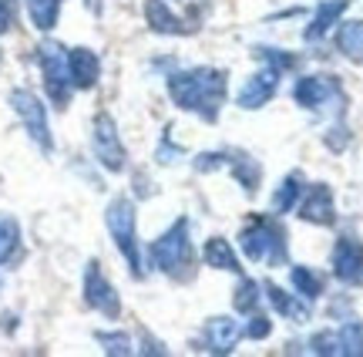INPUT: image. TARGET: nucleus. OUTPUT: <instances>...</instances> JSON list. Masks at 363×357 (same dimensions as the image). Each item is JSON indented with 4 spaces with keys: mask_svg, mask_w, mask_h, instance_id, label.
<instances>
[{
    "mask_svg": "<svg viewBox=\"0 0 363 357\" xmlns=\"http://www.w3.org/2000/svg\"><path fill=\"white\" fill-rule=\"evenodd\" d=\"M17 219H11V216H0V263H7L13 256V250H17Z\"/></svg>",
    "mask_w": 363,
    "mask_h": 357,
    "instance_id": "obj_26",
    "label": "nucleus"
},
{
    "mask_svg": "<svg viewBox=\"0 0 363 357\" xmlns=\"http://www.w3.org/2000/svg\"><path fill=\"white\" fill-rule=\"evenodd\" d=\"M225 169H233V175L239 179V185H242L246 192H252V189L259 185L262 169L249 159V155H242V152H229V165H225Z\"/></svg>",
    "mask_w": 363,
    "mask_h": 357,
    "instance_id": "obj_20",
    "label": "nucleus"
},
{
    "mask_svg": "<svg viewBox=\"0 0 363 357\" xmlns=\"http://www.w3.org/2000/svg\"><path fill=\"white\" fill-rule=\"evenodd\" d=\"M333 273L343 283H360L363 280V246L360 239L343 236L337 239V250H333Z\"/></svg>",
    "mask_w": 363,
    "mask_h": 357,
    "instance_id": "obj_10",
    "label": "nucleus"
},
{
    "mask_svg": "<svg viewBox=\"0 0 363 357\" xmlns=\"http://www.w3.org/2000/svg\"><path fill=\"white\" fill-rule=\"evenodd\" d=\"M266 293H269V300H272V307L283 314V317H289L293 324H306L310 320V307L306 304H299L293 293H286V290H279L276 283H266Z\"/></svg>",
    "mask_w": 363,
    "mask_h": 357,
    "instance_id": "obj_16",
    "label": "nucleus"
},
{
    "mask_svg": "<svg viewBox=\"0 0 363 357\" xmlns=\"http://www.w3.org/2000/svg\"><path fill=\"white\" fill-rule=\"evenodd\" d=\"M84 297H88V304L94 307V310H101L104 317H118V314H121L118 293L111 290V283L104 280V273L98 270V263H91L88 273H84Z\"/></svg>",
    "mask_w": 363,
    "mask_h": 357,
    "instance_id": "obj_9",
    "label": "nucleus"
},
{
    "mask_svg": "<svg viewBox=\"0 0 363 357\" xmlns=\"http://www.w3.org/2000/svg\"><path fill=\"white\" fill-rule=\"evenodd\" d=\"M289 280H293V287H296L303 297H310V300H316V297L323 293V277H320V273H313L310 266H293Z\"/></svg>",
    "mask_w": 363,
    "mask_h": 357,
    "instance_id": "obj_22",
    "label": "nucleus"
},
{
    "mask_svg": "<svg viewBox=\"0 0 363 357\" xmlns=\"http://www.w3.org/2000/svg\"><path fill=\"white\" fill-rule=\"evenodd\" d=\"M169 94L175 105L185 111H199L206 121H216L219 105L225 98V75L216 67H195V71H182L169 78Z\"/></svg>",
    "mask_w": 363,
    "mask_h": 357,
    "instance_id": "obj_1",
    "label": "nucleus"
},
{
    "mask_svg": "<svg viewBox=\"0 0 363 357\" xmlns=\"http://www.w3.org/2000/svg\"><path fill=\"white\" fill-rule=\"evenodd\" d=\"M299 189H303V175L293 172L289 179H283V185L276 189V196H272V212H289L296 206V196Z\"/></svg>",
    "mask_w": 363,
    "mask_h": 357,
    "instance_id": "obj_21",
    "label": "nucleus"
},
{
    "mask_svg": "<svg viewBox=\"0 0 363 357\" xmlns=\"http://www.w3.org/2000/svg\"><path fill=\"white\" fill-rule=\"evenodd\" d=\"M145 13H148L152 31H158V34H179V31H185L179 17L165 7V0H148V4H145Z\"/></svg>",
    "mask_w": 363,
    "mask_h": 357,
    "instance_id": "obj_19",
    "label": "nucleus"
},
{
    "mask_svg": "<svg viewBox=\"0 0 363 357\" xmlns=\"http://www.w3.org/2000/svg\"><path fill=\"white\" fill-rule=\"evenodd\" d=\"M350 7V0H323L320 7H316V17H313V24L306 27V40H320L330 31V27L340 21V13Z\"/></svg>",
    "mask_w": 363,
    "mask_h": 357,
    "instance_id": "obj_15",
    "label": "nucleus"
},
{
    "mask_svg": "<svg viewBox=\"0 0 363 357\" xmlns=\"http://www.w3.org/2000/svg\"><path fill=\"white\" fill-rule=\"evenodd\" d=\"M276 88H279V67L269 65V67H262L256 78H249V84L239 92V105L242 108H259L266 105L272 94H276Z\"/></svg>",
    "mask_w": 363,
    "mask_h": 357,
    "instance_id": "obj_11",
    "label": "nucleus"
},
{
    "mask_svg": "<svg viewBox=\"0 0 363 357\" xmlns=\"http://www.w3.org/2000/svg\"><path fill=\"white\" fill-rule=\"evenodd\" d=\"M239 337H242V327L229 317H212L206 324V344H208V351H216V354H229V351L239 344Z\"/></svg>",
    "mask_w": 363,
    "mask_h": 357,
    "instance_id": "obj_14",
    "label": "nucleus"
},
{
    "mask_svg": "<svg viewBox=\"0 0 363 357\" xmlns=\"http://www.w3.org/2000/svg\"><path fill=\"white\" fill-rule=\"evenodd\" d=\"M337 48L353 65H363V21H347L337 31Z\"/></svg>",
    "mask_w": 363,
    "mask_h": 357,
    "instance_id": "obj_17",
    "label": "nucleus"
},
{
    "mask_svg": "<svg viewBox=\"0 0 363 357\" xmlns=\"http://www.w3.org/2000/svg\"><path fill=\"white\" fill-rule=\"evenodd\" d=\"M98 341L104 344L108 354H131V341L125 334H98Z\"/></svg>",
    "mask_w": 363,
    "mask_h": 357,
    "instance_id": "obj_28",
    "label": "nucleus"
},
{
    "mask_svg": "<svg viewBox=\"0 0 363 357\" xmlns=\"http://www.w3.org/2000/svg\"><path fill=\"white\" fill-rule=\"evenodd\" d=\"M299 216H303L306 223H313V226H333V219H337V209H333V192H330L326 185H313L310 196H306V202H303V209H299Z\"/></svg>",
    "mask_w": 363,
    "mask_h": 357,
    "instance_id": "obj_12",
    "label": "nucleus"
},
{
    "mask_svg": "<svg viewBox=\"0 0 363 357\" xmlns=\"http://www.w3.org/2000/svg\"><path fill=\"white\" fill-rule=\"evenodd\" d=\"M108 229H111V236H115L118 250L125 253V260H128L131 273L135 277H142V256H138V243H135V206H131V199H115L111 206H108Z\"/></svg>",
    "mask_w": 363,
    "mask_h": 357,
    "instance_id": "obj_3",
    "label": "nucleus"
},
{
    "mask_svg": "<svg viewBox=\"0 0 363 357\" xmlns=\"http://www.w3.org/2000/svg\"><path fill=\"white\" fill-rule=\"evenodd\" d=\"M239 243H242V250H246V256L252 260V263L279 266L286 260L283 229H279L276 223H269V219H256L252 226H246L242 236H239Z\"/></svg>",
    "mask_w": 363,
    "mask_h": 357,
    "instance_id": "obj_2",
    "label": "nucleus"
},
{
    "mask_svg": "<svg viewBox=\"0 0 363 357\" xmlns=\"http://www.w3.org/2000/svg\"><path fill=\"white\" fill-rule=\"evenodd\" d=\"M40 67H44V81H48V94L54 98V105H67V84H71V67H67V51L54 40L40 44Z\"/></svg>",
    "mask_w": 363,
    "mask_h": 357,
    "instance_id": "obj_5",
    "label": "nucleus"
},
{
    "mask_svg": "<svg viewBox=\"0 0 363 357\" xmlns=\"http://www.w3.org/2000/svg\"><path fill=\"white\" fill-rule=\"evenodd\" d=\"M269 331H272V324H269V320L262 317V314H256V310H252V324L246 327L249 337H256V341H259V337H269Z\"/></svg>",
    "mask_w": 363,
    "mask_h": 357,
    "instance_id": "obj_29",
    "label": "nucleus"
},
{
    "mask_svg": "<svg viewBox=\"0 0 363 357\" xmlns=\"http://www.w3.org/2000/svg\"><path fill=\"white\" fill-rule=\"evenodd\" d=\"M310 351L313 354H340V334H316L310 341Z\"/></svg>",
    "mask_w": 363,
    "mask_h": 357,
    "instance_id": "obj_27",
    "label": "nucleus"
},
{
    "mask_svg": "<svg viewBox=\"0 0 363 357\" xmlns=\"http://www.w3.org/2000/svg\"><path fill=\"white\" fill-rule=\"evenodd\" d=\"M155 159L162 162V165H169V162H175V159H182V148H175L169 142V138H165V142H162V145H158V152H155Z\"/></svg>",
    "mask_w": 363,
    "mask_h": 357,
    "instance_id": "obj_30",
    "label": "nucleus"
},
{
    "mask_svg": "<svg viewBox=\"0 0 363 357\" xmlns=\"http://www.w3.org/2000/svg\"><path fill=\"white\" fill-rule=\"evenodd\" d=\"M13 24V0H0V34H7Z\"/></svg>",
    "mask_w": 363,
    "mask_h": 357,
    "instance_id": "obj_31",
    "label": "nucleus"
},
{
    "mask_svg": "<svg viewBox=\"0 0 363 357\" xmlns=\"http://www.w3.org/2000/svg\"><path fill=\"white\" fill-rule=\"evenodd\" d=\"M202 256H206V266H216V270H233V273H239L242 266H239V260H235L233 246L225 243V239L212 236L206 243V250H202Z\"/></svg>",
    "mask_w": 363,
    "mask_h": 357,
    "instance_id": "obj_18",
    "label": "nucleus"
},
{
    "mask_svg": "<svg viewBox=\"0 0 363 357\" xmlns=\"http://www.w3.org/2000/svg\"><path fill=\"white\" fill-rule=\"evenodd\" d=\"M11 105H13V111L24 119V125H27V132H30V138L38 142L40 148H51V132H48V119H44V105H40L38 98L30 92H13L11 94Z\"/></svg>",
    "mask_w": 363,
    "mask_h": 357,
    "instance_id": "obj_8",
    "label": "nucleus"
},
{
    "mask_svg": "<svg viewBox=\"0 0 363 357\" xmlns=\"http://www.w3.org/2000/svg\"><path fill=\"white\" fill-rule=\"evenodd\" d=\"M233 307L239 314H252V310L259 307V283H256V280H242L233 297Z\"/></svg>",
    "mask_w": 363,
    "mask_h": 357,
    "instance_id": "obj_25",
    "label": "nucleus"
},
{
    "mask_svg": "<svg viewBox=\"0 0 363 357\" xmlns=\"http://www.w3.org/2000/svg\"><path fill=\"white\" fill-rule=\"evenodd\" d=\"M27 11L40 31H51L57 24V0H27Z\"/></svg>",
    "mask_w": 363,
    "mask_h": 357,
    "instance_id": "obj_23",
    "label": "nucleus"
},
{
    "mask_svg": "<svg viewBox=\"0 0 363 357\" xmlns=\"http://www.w3.org/2000/svg\"><path fill=\"white\" fill-rule=\"evenodd\" d=\"M337 334H340V354H353V357L363 354V324L350 320V324H343Z\"/></svg>",
    "mask_w": 363,
    "mask_h": 357,
    "instance_id": "obj_24",
    "label": "nucleus"
},
{
    "mask_svg": "<svg viewBox=\"0 0 363 357\" xmlns=\"http://www.w3.org/2000/svg\"><path fill=\"white\" fill-rule=\"evenodd\" d=\"M67 67H71V84H74V88H91V84L98 81V75H101L98 54L88 51V48L67 51Z\"/></svg>",
    "mask_w": 363,
    "mask_h": 357,
    "instance_id": "obj_13",
    "label": "nucleus"
},
{
    "mask_svg": "<svg viewBox=\"0 0 363 357\" xmlns=\"http://www.w3.org/2000/svg\"><path fill=\"white\" fill-rule=\"evenodd\" d=\"M94 155L104 169L111 172H121L125 169V148L118 142V128L111 115H98L94 119Z\"/></svg>",
    "mask_w": 363,
    "mask_h": 357,
    "instance_id": "obj_6",
    "label": "nucleus"
},
{
    "mask_svg": "<svg viewBox=\"0 0 363 357\" xmlns=\"http://www.w3.org/2000/svg\"><path fill=\"white\" fill-rule=\"evenodd\" d=\"M189 253H192V246H189V223H185V219H179V223L172 226L165 236L152 243L148 256L155 260L158 270L175 273V270H182V266L189 263Z\"/></svg>",
    "mask_w": 363,
    "mask_h": 357,
    "instance_id": "obj_4",
    "label": "nucleus"
},
{
    "mask_svg": "<svg viewBox=\"0 0 363 357\" xmlns=\"http://www.w3.org/2000/svg\"><path fill=\"white\" fill-rule=\"evenodd\" d=\"M293 98L303 108H326V105L343 101V92H340L337 78H330V75H310V78H303L293 88Z\"/></svg>",
    "mask_w": 363,
    "mask_h": 357,
    "instance_id": "obj_7",
    "label": "nucleus"
}]
</instances>
